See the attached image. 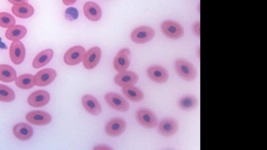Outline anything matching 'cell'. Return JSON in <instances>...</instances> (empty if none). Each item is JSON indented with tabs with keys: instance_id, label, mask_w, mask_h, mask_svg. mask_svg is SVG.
<instances>
[{
	"instance_id": "obj_19",
	"label": "cell",
	"mask_w": 267,
	"mask_h": 150,
	"mask_svg": "<svg viewBox=\"0 0 267 150\" xmlns=\"http://www.w3.org/2000/svg\"><path fill=\"white\" fill-rule=\"evenodd\" d=\"M84 12L86 17L92 21H97L102 17L100 7L96 3L88 2L84 6Z\"/></svg>"
},
{
	"instance_id": "obj_30",
	"label": "cell",
	"mask_w": 267,
	"mask_h": 150,
	"mask_svg": "<svg viewBox=\"0 0 267 150\" xmlns=\"http://www.w3.org/2000/svg\"><path fill=\"white\" fill-rule=\"evenodd\" d=\"M193 30L194 34L199 37L200 36V21L196 22L193 26Z\"/></svg>"
},
{
	"instance_id": "obj_21",
	"label": "cell",
	"mask_w": 267,
	"mask_h": 150,
	"mask_svg": "<svg viewBox=\"0 0 267 150\" xmlns=\"http://www.w3.org/2000/svg\"><path fill=\"white\" fill-rule=\"evenodd\" d=\"M13 13L21 19H27L34 14V7L28 3L14 5L12 9Z\"/></svg>"
},
{
	"instance_id": "obj_27",
	"label": "cell",
	"mask_w": 267,
	"mask_h": 150,
	"mask_svg": "<svg viewBox=\"0 0 267 150\" xmlns=\"http://www.w3.org/2000/svg\"><path fill=\"white\" fill-rule=\"evenodd\" d=\"M15 99L14 91L5 85L0 84V101L10 102Z\"/></svg>"
},
{
	"instance_id": "obj_2",
	"label": "cell",
	"mask_w": 267,
	"mask_h": 150,
	"mask_svg": "<svg viewBox=\"0 0 267 150\" xmlns=\"http://www.w3.org/2000/svg\"><path fill=\"white\" fill-rule=\"evenodd\" d=\"M161 29L162 33L173 40H178L184 35L182 26L176 21L167 20L162 22Z\"/></svg>"
},
{
	"instance_id": "obj_4",
	"label": "cell",
	"mask_w": 267,
	"mask_h": 150,
	"mask_svg": "<svg viewBox=\"0 0 267 150\" xmlns=\"http://www.w3.org/2000/svg\"><path fill=\"white\" fill-rule=\"evenodd\" d=\"M104 98L108 106L117 111L125 112L129 109V102L119 94L108 92Z\"/></svg>"
},
{
	"instance_id": "obj_33",
	"label": "cell",
	"mask_w": 267,
	"mask_h": 150,
	"mask_svg": "<svg viewBox=\"0 0 267 150\" xmlns=\"http://www.w3.org/2000/svg\"><path fill=\"white\" fill-rule=\"evenodd\" d=\"M94 149L95 150H111V148L106 146H96L95 148H94Z\"/></svg>"
},
{
	"instance_id": "obj_17",
	"label": "cell",
	"mask_w": 267,
	"mask_h": 150,
	"mask_svg": "<svg viewBox=\"0 0 267 150\" xmlns=\"http://www.w3.org/2000/svg\"><path fill=\"white\" fill-rule=\"evenodd\" d=\"M82 104L86 111L92 115L97 116L102 112L100 102L96 98L89 94H85L82 97Z\"/></svg>"
},
{
	"instance_id": "obj_25",
	"label": "cell",
	"mask_w": 267,
	"mask_h": 150,
	"mask_svg": "<svg viewBox=\"0 0 267 150\" xmlns=\"http://www.w3.org/2000/svg\"><path fill=\"white\" fill-rule=\"evenodd\" d=\"M17 74L11 66L0 65V81L4 83H11L17 79Z\"/></svg>"
},
{
	"instance_id": "obj_8",
	"label": "cell",
	"mask_w": 267,
	"mask_h": 150,
	"mask_svg": "<svg viewBox=\"0 0 267 150\" xmlns=\"http://www.w3.org/2000/svg\"><path fill=\"white\" fill-rule=\"evenodd\" d=\"M127 128V123L122 118H114L107 123L105 132L111 137H118L122 135Z\"/></svg>"
},
{
	"instance_id": "obj_29",
	"label": "cell",
	"mask_w": 267,
	"mask_h": 150,
	"mask_svg": "<svg viewBox=\"0 0 267 150\" xmlns=\"http://www.w3.org/2000/svg\"><path fill=\"white\" fill-rule=\"evenodd\" d=\"M78 11L75 8L70 7L66 11V17L67 19L72 21L78 18Z\"/></svg>"
},
{
	"instance_id": "obj_24",
	"label": "cell",
	"mask_w": 267,
	"mask_h": 150,
	"mask_svg": "<svg viewBox=\"0 0 267 150\" xmlns=\"http://www.w3.org/2000/svg\"><path fill=\"white\" fill-rule=\"evenodd\" d=\"M122 91L125 97L133 102H140L144 98L143 92L134 86L123 87Z\"/></svg>"
},
{
	"instance_id": "obj_11",
	"label": "cell",
	"mask_w": 267,
	"mask_h": 150,
	"mask_svg": "<svg viewBox=\"0 0 267 150\" xmlns=\"http://www.w3.org/2000/svg\"><path fill=\"white\" fill-rule=\"evenodd\" d=\"M102 51L98 46H94L86 53L83 61L86 69L91 70L95 68L101 60Z\"/></svg>"
},
{
	"instance_id": "obj_14",
	"label": "cell",
	"mask_w": 267,
	"mask_h": 150,
	"mask_svg": "<svg viewBox=\"0 0 267 150\" xmlns=\"http://www.w3.org/2000/svg\"><path fill=\"white\" fill-rule=\"evenodd\" d=\"M26 120L30 123L37 125L44 126L50 124L52 120L51 115L41 110H35L27 113Z\"/></svg>"
},
{
	"instance_id": "obj_5",
	"label": "cell",
	"mask_w": 267,
	"mask_h": 150,
	"mask_svg": "<svg viewBox=\"0 0 267 150\" xmlns=\"http://www.w3.org/2000/svg\"><path fill=\"white\" fill-rule=\"evenodd\" d=\"M136 119L138 123L146 129H153L158 124V118L152 110L140 108L136 112Z\"/></svg>"
},
{
	"instance_id": "obj_15",
	"label": "cell",
	"mask_w": 267,
	"mask_h": 150,
	"mask_svg": "<svg viewBox=\"0 0 267 150\" xmlns=\"http://www.w3.org/2000/svg\"><path fill=\"white\" fill-rule=\"evenodd\" d=\"M50 94L44 90H38L31 93L28 98V104L34 107H41L48 104Z\"/></svg>"
},
{
	"instance_id": "obj_3",
	"label": "cell",
	"mask_w": 267,
	"mask_h": 150,
	"mask_svg": "<svg viewBox=\"0 0 267 150\" xmlns=\"http://www.w3.org/2000/svg\"><path fill=\"white\" fill-rule=\"evenodd\" d=\"M155 36L154 29L148 26L138 27L134 30L131 35V40L137 44L150 42Z\"/></svg>"
},
{
	"instance_id": "obj_20",
	"label": "cell",
	"mask_w": 267,
	"mask_h": 150,
	"mask_svg": "<svg viewBox=\"0 0 267 150\" xmlns=\"http://www.w3.org/2000/svg\"><path fill=\"white\" fill-rule=\"evenodd\" d=\"M53 55V50L50 49L39 53L33 61V66L35 68H40L45 66L51 61Z\"/></svg>"
},
{
	"instance_id": "obj_6",
	"label": "cell",
	"mask_w": 267,
	"mask_h": 150,
	"mask_svg": "<svg viewBox=\"0 0 267 150\" xmlns=\"http://www.w3.org/2000/svg\"><path fill=\"white\" fill-rule=\"evenodd\" d=\"M86 53L84 47L80 45L73 46L65 54L64 61L68 65H76L83 61Z\"/></svg>"
},
{
	"instance_id": "obj_16",
	"label": "cell",
	"mask_w": 267,
	"mask_h": 150,
	"mask_svg": "<svg viewBox=\"0 0 267 150\" xmlns=\"http://www.w3.org/2000/svg\"><path fill=\"white\" fill-rule=\"evenodd\" d=\"M26 51L24 45L20 41L13 42L10 46V55L15 65H20L24 61Z\"/></svg>"
},
{
	"instance_id": "obj_13",
	"label": "cell",
	"mask_w": 267,
	"mask_h": 150,
	"mask_svg": "<svg viewBox=\"0 0 267 150\" xmlns=\"http://www.w3.org/2000/svg\"><path fill=\"white\" fill-rule=\"evenodd\" d=\"M139 77L137 73L133 71H125L120 73L114 77L115 84L121 87L134 86L138 81Z\"/></svg>"
},
{
	"instance_id": "obj_7",
	"label": "cell",
	"mask_w": 267,
	"mask_h": 150,
	"mask_svg": "<svg viewBox=\"0 0 267 150\" xmlns=\"http://www.w3.org/2000/svg\"><path fill=\"white\" fill-rule=\"evenodd\" d=\"M146 73L150 80L157 84H162L166 83L169 78L168 70L158 65L149 66L146 70Z\"/></svg>"
},
{
	"instance_id": "obj_22",
	"label": "cell",
	"mask_w": 267,
	"mask_h": 150,
	"mask_svg": "<svg viewBox=\"0 0 267 150\" xmlns=\"http://www.w3.org/2000/svg\"><path fill=\"white\" fill-rule=\"evenodd\" d=\"M27 29L22 25H14L6 30L5 36L9 40L15 42L19 41L27 34Z\"/></svg>"
},
{
	"instance_id": "obj_23",
	"label": "cell",
	"mask_w": 267,
	"mask_h": 150,
	"mask_svg": "<svg viewBox=\"0 0 267 150\" xmlns=\"http://www.w3.org/2000/svg\"><path fill=\"white\" fill-rule=\"evenodd\" d=\"M178 106L185 111L195 109L199 104V99L192 95H187L180 98L178 101Z\"/></svg>"
},
{
	"instance_id": "obj_31",
	"label": "cell",
	"mask_w": 267,
	"mask_h": 150,
	"mask_svg": "<svg viewBox=\"0 0 267 150\" xmlns=\"http://www.w3.org/2000/svg\"><path fill=\"white\" fill-rule=\"evenodd\" d=\"M7 1L14 5H20L28 2V0H7Z\"/></svg>"
},
{
	"instance_id": "obj_32",
	"label": "cell",
	"mask_w": 267,
	"mask_h": 150,
	"mask_svg": "<svg viewBox=\"0 0 267 150\" xmlns=\"http://www.w3.org/2000/svg\"><path fill=\"white\" fill-rule=\"evenodd\" d=\"M63 2L66 5H70L74 4L77 0H62Z\"/></svg>"
},
{
	"instance_id": "obj_10",
	"label": "cell",
	"mask_w": 267,
	"mask_h": 150,
	"mask_svg": "<svg viewBox=\"0 0 267 150\" xmlns=\"http://www.w3.org/2000/svg\"><path fill=\"white\" fill-rule=\"evenodd\" d=\"M158 132L163 137H170L174 136L178 129L177 121L172 118H165L158 125Z\"/></svg>"
},
{
	"instance_id": "obj_18",
	"label": "cell",
	"mask_w": 267,
	"mask_h": 150,
	"mask_svg": "<svg viewBox=\"0 0 267 150\" xmlns=\"http://www.w3.org/2000/svg\"><path fill=\"white\" fill-rule=\"evenodd\" d=\"M13 133L14 136L18 139L25 141L33 137L34 131L31 126L26 123H22L14 126Z\"/></svg>"
},
{
	"instance_id": "obj_28",
	"label": "cell",
	"mask_w": 267,
	"mask_h": 150,
	"mask_svg": "<svg viewBox=\"0 0 267 150\" xmlns=\"http://www.w3.org/2000/svg\"><path fill=\"white\" fill-rule=\"evenodd\" d=\"M15 20L13 16L6 12L0 13V26L9 28L15 25Z\"/></svg>"
},
{
	"instance_id": "obj_9",
	"label": "cell",
	"mask_w": 267,
	"mask_h": 150,
	"mask_svg": "<svg viewBox=\"0 0 267 150\" xmlns=\"http://www.w3.org/2000/svg\"><path fill=\"white\" fill-rule=\"evenodd\" d=\"M131 58V52L129 48L121 49L114 58V69L119 73L127 71L130 65Z\"/></svg>"
},
{
	"instance_id": "obj_12",
	"label": "cell",
	"mask_w": 267,
	"mask_h": 150,
	"mask_svg": "<svg viewBox=\"0 0 267 150\" xmlns=\"http://www.w3.org/2000/svg\"><path fill=\"white\" fill-rule=\"evenodd\" d=\"M57 76L56 70L52 68H45L39 71L34 76L35 85L44 86L51 84Z\"/></svg>"
},
{
	"instance_id": "obj_1",
	"label": "cell",
	"mask_w": 267,
	"mask_h": 150,
	"mask_svg": "<svg viewBox=\"0 0 267 150\" xmlns=\"http://www.w3.org/2000/svg\"><path fill=\"white\" fill-rule=\"evenodd\" d=\"M175 67L178 75L185 81L192 82L197 77V70L190 61L178 59L175 61Z\"/></svg>"
},
{
	"instance_id": "obj_26",
	"label": "cell",
	"mask_w": 267,
	"mask_h": 150,
	"mask_svg": "<svg viewBox=\"0 0 267 150\" xmlns=\"http://www.w3.org/2000/svg\"><path fill=\"white\" fill-rule=\"evenodd\" d=\"M15 84L22 89L33 88L35 86L34 76L31 74L22 75L16 79Z\"/></svg>"
}]
</instances>
